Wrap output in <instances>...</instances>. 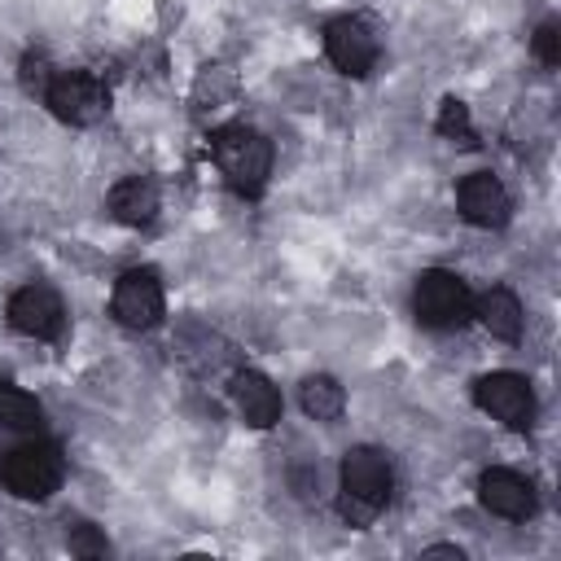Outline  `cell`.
Wrapping results in <instances>:
<instances>
[{
	"instance_id": "obj_1",
	"label": "cell",
	"mask_w": 561,
	"mask_h": 561,
	"mask_svg": "<svg viewBox=\"0 0 561 561\" xmlns=\"http://www.w3.org/2000/svg\"><path fill=\"white\" fill-rule=\"evenodd\" d=\"M390 491H394V469H390L386 451H377V447H351L342 456V495H337V508H342V517L355 530L373 526L386 513Z\"/></svg>"
},
{
	"instance_id": "obj_2",
	"label": "cell",
	"mask_w": 561,
	"mask_h": 561,
	"mask_svg": "<svg viewBox=\"0 0 561 561\" xmlns=\"http://www.w3.org/2000/svg\"><path fill=\"white\" fill-rule=\"evenodd\" d=\"M210 153L215 167L224 171L228 188L241 197H259L267 175H272V140L245 123H228L210 131Z\"/></svg>"
},
{
	"instance_id": "obj_3",
	"label": "cell",
	"mask_w": 561,
	"mask_h": 561,
	"mask_svg": "<svg viewBox=\"0 0 561 561\" xmlns=\"http://www.w3.org/2000/svg\"><path fill=\"white\" fill-rule=\"evenodd\" d=\"M66 478V456L48 438H31L4 451L0 460V482L18 500H48Z\"/></svg>"
},
{
	"instance_id": "obj_4",
	"label": "cell",
	"mask_w": 561,
	"mask_h": 561,
	"mask_svg": "<svg viewBox=\"0 0 561 561\" xmlns=\"http://www.w3.org/2000/svg\"><path fill=\"white\" fill-rule=\"evenodd\" d=\"M412 311L425 329H460L473 316V294L456 272L425 267L412 289Z\"/></svg>"
},
{
	"instance_id": "obj_5",
	"label": "cell",
	"mask_w": 561,
	"mask_h": 561,
	"mask_svg": "<svg viewBox=\"0 0 561 561\" xmlns=\"http://www.w3.org/2000/svg\"><path fill=\"white\" fill-rule=\"evenodd\" d=\"M44 101H48V110H53L61 123H70V127H92V123H101L105 110H110V88H105L92 70H57L53 83H48V92H44Z\"/></svg>"
},
{
	"instance_id": "obj_6",
	"label": "cell",
	"mask_w": 561,
	"mask_h": 561,
	"mask_svg": "<svg viewBox=\"0 0 561 561\" xmlns=\"http://www.w3.org/2000/svg\"><path fill=\"white\" fill-rule=\"evenodd\" d=\"M473 403L495 416L508 430H530L535 425V390L522 373H486L473 381Z\"/></svg>"
},
{
	"instance_id": "obj_7",
	"label": "cell",
	"mask_w": 561,
	"mask_h": 561,
	"mask_svg": "<svg viewBox=\"0 0 561 561\" xmlns=\"http://www.w3.org/2000/svg\"><path fill=\"white\" fill-rule=\"evenodd\" d=\"M110 311L123 329H153L167 311V298H162V280L153 267H131L114 280V294H110Z\"/></svg>"
},
{
	"instance_id": "obj_8",
	"label": "cell",
	"mask_w": 561,
	"mask_h": 561,
	"mask_svg": "<svg viewBox=\"0 0 561 561\" xmlns=\"http://www.w3.org/2000/svg\"><path fill=\"white\" fill-rule=\"evenodd\" d=\"M4 316H9V329H13V333L39 337V342H57L61 329H66V307H61L57 289H48V285H39V280L22 285V289L9 298Z\"/></svg>"
},
{
	"instance_id": "obj_9",
	"label": "cell",
	"mask_w": 561,
	"mask_h": 561,
	"mask_svg": "<svg viewBox=\"0 0 561 561\" xmlns=\"http://www.w3.org/2000/svg\"><path fill=\"white\" fill-rule=\"evenodd\" d=\"M324 57L333 61L337 75L364 79L377 66V35H373V26L359 22V18H333L324 26Z\"/></svg>"
},
{
	"instance_id": "obj_10",
	"label": "cell",
	"mask_w": 561,
	"mask_h": 561,
	"mask_svg": "<svg viewBox=\"0 0 561 561\" xmlns=\"http://www.w3.org/2000/svg\"><path fill=\"white\" fill-rule=\"evenodd\" d=\"M456 206H460V219L473 224V228H504L508 215H513L508 188H504L491 171H473V175H465L460 188H456Z\"/></svg>"
},
{
	"instance_id": "obj_11",
	"label": "cell",
	"mask_w": 561,
	"mask_h": 561,
	"mask_svg": "<svg viewBox=\"0 0 561 561\" xmlns=\"http://www.w3.org/2000/svg\"><path fill=\"white\" fill-rule=\"evenodd\" d=\"M478 500L486 513L508 517V522H526L535 513V486H530V478H522L513 469H486L478 478Z\"/></svg>"
},
{
	"instance_id": "obj_12",
	"label": "cell",
	"mask_w": 561,
	"mask_h": 561,
	"mask_svg": "<svg viewBox=\"0 0 561 561\" xmlns=\"http://www.w3.org/2000/svg\"><path fill=\"white\" fill-rule=\"evenodd\" d=\"M232 403H237L241 421L254 425V430H267V425L280 421V390L263 373H254V368L232 377Z\"/></svg>"
},
{
	"instance_id": "obj_13",
	"label": "cell",
	"mask_w": 561,
	"mask_h": 561,
	"mask_svg": "<svg viewBox=\"0 0 561 561\" xmlns=\"http://www.w3.org/2000/svg\"><path fill=\"white\" fill-rule=\"evenodd\" d=\"M105 206H110V215H114L118 224H127V228H145V224H153L162 197H158V184H153L149 175H123V180L110 188Z\"/></svg>"
},
{
	"instance_id": "obj_14",
	"label": "cell",
	"mask_w": 561,
	"mask_h": 561,
	"mask_svg": "<svg viewBox=\"0 0 561 561\" xmlns=\"http://www.w3.org/2000/svg\"><path fill=\"white\" fill-rule=\"evenodd\" d=\"M473 316H478L482 329H486L491 337H500V342H517L522 329H526V311H522L517 294L504 289V285H491L486 294H478V298H473Z\"/></svg>"
},
{
	"instance_id": "obj_15",
	"label": "cell",
	"mask_w": 561,
	"mask_h": 561,
	"mask_svg": "<svg viewBox=\"0 0 561 561\" xmlns=\"http://www.w3.org/2000/svg\"><path fill=\"white\" fill-rule=\"evenodd\" d=\"M39 425H44L39 399L18 390L13 381H0V430L4 434H35Z\"/></svg>"
},
{
	"instance_id": "obj_16",
	"label": "cell",
	"mask_w": 561,
	"mask_h": 561,
	"mask_svg": "<svg viewBox=\"0 0 561 561\" xmlns=\"http://www.w3.org/2000/svg\"><path fill=\"white\" fill-rule=\"evenodd\" d=\"M298 403H302V412H307L311 421H324V425H329V421L342 416V408H346V390H342L329 373H316V377L302 381Z\"/></svg>"
},
{
	"instance_id": "obj_17",
	"label": "cell",
	"mask_w": 561,
	"mask_h": 561,
	"mask_svg": "<svg viewBox=\"0 0 561 561\" xmlns=\"http://www.w3.org/2000/svg\"><path fill=\"white\" fill-rule=\"evenodd\" d=\"M232 96H237V79H232V70H224V66H206V70L197 75V83H193V105H197V114L224 110Z\"/></svg>"
},
{
	"instance_id": "obj_18",
	"label": "cell",
	"mask_w": 561,
	"mask_h": 561,
	"mask_svg": "<svg viewBox=\"0 0 561 561\" xmlns=\"http://www.w3.org/2000/svg\"><path fill=\"white\" fill-rule=\"evenodd\" d=\"M438 136L443 140H451V145H460V149H473L478 145V131H473V123H469V105L465 101H456V96H447L443 101V110H438Z\"/></svg>"
},
{
	"instance_id": "obj_19",
	"label": "cell",
	"mask_w": 561,
	"mask_h": 561,
	"mask_svg": "<svg viewBox=\"0 0 561 561\" xmlns=\"http://www.w3.org/2000/svg\"><path fill=\"white\" fill-rule=\"evenodd\" d=\"M66 548H70L75 557H110V543H105V535H101L92 522H75V526L66 530Z\"/></svg>"
},
{
	"instance_id": "obj_20",
	"label": "cell",
	"mask_w": 561,
	"mask_h": 561,
	"mask_svg": "<svg viewBox=\"0 0 561 561\" xmlns=\"http://www.w3.org/2000/svg\"><path fill=\"white\" fill-rule=\"evenodd\" d=\"M53 61L44 57V53H26L22 57V70H18V79H22V88L31 92V96H44L48 92V83H53Z\"/></svg>"
},
{
	"instance_id": "obj_21",
	"label": "cell",
	"mask_w": 561,
	"mask_h": 561,
	"mask_svg": "<svg viewBox=\"0 0 561 561\" xmlns=\"http://www.w3.org/2000/svg\"><path fill=\"white\" fill-rule=\"evenodd\" d=\"M530 48H535V57H539L543 66H561V26H557V22H543V26L535 31Z\"/></svg>"
},
{
	"instance_id": "obj_22",
	"label": "cell",
	"mask_w": 561,
	"mask_h": 561,
	"mask_svg": "<svg viewBox=\"0 0 561 561\" xmlns=\"http://www.w3.org/2000/svg\"><path fill=\"white\" fill-rule=\"evenodd\" d=\"M425 557H456V561H460L465 552H460V548H451V543H434V548H425Z\"/></svg>"
}]
</instances>
